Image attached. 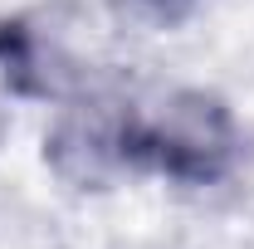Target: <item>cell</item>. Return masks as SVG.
<instances>
[{
	"label": "cell",
	"instance_id": "obj_1",
	"mask_svg": "<svg viewBox=\"0 0 254 249\" xmlns=\"http://www.w3.org/2000/svg\"><path fill=\"white\" fill-rule=\"evenodd\" d=\"M93 156L176 186H215L240 161V132L220 98L171 88L157 103H123L98 123Z\"/></svg>",
	"mask_w": 254,
	"mask_h": 249
},
{
	"label": "cell",
	"instance_id": "obj_2",
	"mask_svg": "<svg viewBox=\"0 0 254 249\" xmlns=\"http://www.w3.org/2000/svg\"><path fill=\"white\" fill-rule=\"evenodd\" d=\"M0 68L5 78L20 88V93H39L44 83L34 78L39 73V54H34V34L20 25V20H5L0 25Z\"/></svg>",
	"mask_w": 254,
	"mask_h": 249
},
{
	"label": "cell",
	"instance_id": "obj_3",
	"mask_svg": "<svg viewBox=\"0 0 254 249\" xmlns=\"http://www.w3.org/2000/svg\"><path fill=\"white\" fill-rule=\"evenodd\" d=\"M142 10H152V15H161V20H181L195 0H137Z\"/></svg>",
	"mask_w": 254,
	"mask_h": 249
}]
</instances>
